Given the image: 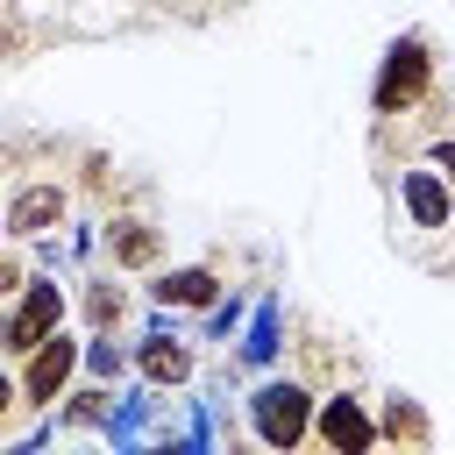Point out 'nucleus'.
I'll use <instances>...</instances> for the list:
<instances>
[{
    "instance_id": "10",
    "label": "nucleus",
    "mask_w": 455,
    "mask_h": 455,
    "mask_svg": "<svg viewBox=\"0 0 455 455\" xmlns=\"http://www.w3.org/2000/svg\"><path fill=\"white\" fill-rule=\"evenodd\" d=\"M149 299H156V306H171V313H206V306L220 299V270H206V263H178V270H156Z\"/></svg>"
},
{
    "instance_id": "14",
    "label": "nucleus",
    "mask_w": 455,
    "mask_h": 455,
    "mask_svg": "<svg viewBox=\"0 0 455 455\" xmlns=\"http://www.w3.org/2000/svg\"><path fill=\"white\" fill-rule=\"evenodd\" d=\"M107 405H114V391H107V384H85V391H71V405H64L57 427H100Z\"/></svg>"
},
{
    "instance_id": "9",
    "label": "nucleus",
    "mask_w": 455,
    "mask_h": 455,
    "mask_svg": "<svg viewBox=\"0 0 455 455\" xmlns=\"http://www.w3.org/2000/svg\"><path fill=\"white\" fill-rule=\"evenodd\" d=\"M277 355H284V299L263 291L256 313H249V327H242V341H235V363L242 370H270Z\"/></svg>"
},
{
    "instance_id": "5",
    "label": "nucleus",
    "mask_w": 455,
    "mask_h": 455,
    "mask_svg": "<svg viewBox=\"0 0 455 455\" xmlns=\"http://www.w3.org/2000/svg\"><path fill=\"white\" fill-rule=\"evenodd\" d=\"M128 370H135L142 384H156V391H178V384L199 377V355L178 341V327H149V334L128 348Z\"/></svg>"
},
{
    "instance_id": "4",
    "label": "nucleus",
    "mask_w": 455,
    "mask_h": 455,
    "mask_svg": "<svg viewBox=\"0 0 455 455\" xmlns=\"http://www.w3.org/2000/svg\"><path fill=\"white\" fill-rule=\"evenodd\" d=\"M398 213L412 235H448L455 228V178L434 164H398Z\"/></svg>"
},
{
    "instance_id": "7",
    "label": "nucleus",
    "mask_w": 455,
    "mask_h": 455,
    "mask_svg": "<svg viewBox=\"0 0 455 455\" xmlns=\"http://www.w3.org/2000/svg\"><path fill=\"white\" fill-rule=\"evenodd\" d=\"M313 441H327L334 455H370L377 448V419L363 412V398L334 391V398H313Z\"/></svg>"
},
{
    "instance_id": "17",
    "label": "nucleus",
    "mask_w": 455,
    "mask_h": 455,
    "mask_svg": "<svg viewBox=\"0 0 455 455\" xmlns=\"http://www.w3.org/2000/svg\"><path fill=\"white\" fill-rule=\"evenodd\" d=\"M434 171H448V178H455V135H441V142H434Z\"/></svg>"
},
{
    "instance_id": "16",
    "label": "nucleus",
    "mask_w": 455,
    "mask_h": 455,
    "mask_svg": "<svg viewBox=\"0 0 455 455\" xmlns=\"http://www.w3.org/2000/svg\"><path fill=\"white\" fill-rule=\"evenodd\" d=\"M85 313H92V327H114V320H121V284H114V277L92 284V291H85Z\"/></svg>"
},
{
    "instance_id": "8",
    "label": "nucleus",
    "mask_w": 455,
    "mask_h": 455,
    "mask_svg": "<svg viewBox=\"0 0 455 455\" xmlns=\"http://www.w3.org/2000/svg\"><path fill=\"white\" fill-rule=\"evenodd\" d=\"M64 213H71V192H64L57 178H28V185H14V199H7V235H14V242H36V235L64 228Z\"/></svg>"
},
{
    "instance_id": "11",
    "label": "nucleus",
    "mask_w": 455,
    "mask_h": 455,
    "mask_svg": "<svg viewBox=\"0 0 455 455\" xmlns=\"http://www.w3.org/2000/svg\"><path fill=\"white\" fill-rule=\"evenodd\" d=\"M107 256H114V270H149L156 263V228L149 220H114L107 228Z\"/></svg>"
},
{
    "instance_id": "2",
    "label": "nucleus",
    "mask_w": 455,
    "mask_h": 455,
    "mask_svg": "<svg viewBox=\"0 0 455 455\" xmlns=\"http://www.w3.org/2000/svg\"><path fill=\"white\" fill-rule=\"evenodd\" d=\"M242 405H249V434H256L263 448H277V455H291V448L313 434V391H306L299 377H263Z\"/></svg>"
},
{
    "instance_id": "13",
    "label": "nucleus",
    "mask_w": 455,
    "mask_h": 455,
    "mask_svg": "<svg viewBox=\"0 0 455 455\" xmlns=\"http://www.w3.org/2000/svg\"><path fill=\"white\" fill-rule=\"evenodd\" d=\"M78 363H85V370H92V377H100V384H114V377H121V370H128V348H121V341H114V334H107V327H92V341H85V348H78Z\"/></svg>"
},
{
    "instance_id": "19",
    "label": "nucleus",
    "mask_w": 455,
    "mask_h": 455,
    "mask_svg": "<svg viewBox=\"0 0 455 455\" xmlns=\"http://www.w3.org/2000/svg\"><path fill=\"white\" fill-rule=\"evenodd\" d=\"M0 291H21V270H14L7 256H0Z\"/></svg>"
},
{
    "instance_id": "1",
    "label": "nucleus",
    "mask_w": 455,
    "mask_h": 455,
    "mask_svg": "<svg viewBox=\"0 0 455 455\" xmlns=\"http://www.w3.org/2000/svg\"><path fill=\"white\" fill-rule=\"evenodd\" d=\"M427 92H434V43H427L419 28H405V36L384 43V64H377V85H370V114H377V121H398V114H412Z\"/></svg>"
},
{
    "instance_id": "15",
    "label": "nucleus",
    "mask_w": 455,
    "mask_h": 455,
    "mask_svg": "<svg viewBox=\"0 0 455 455\" xmlns=\"http://www.w3.org/2000/svg\"><path fill=\"white\" fill-rule=\"evenodd\" d=\"M242 306H249L242 291L213 299V306H206V341H235V327H242Z\"/></svg>"
},
{
    "instance_id": "3",
    "label": "nucleus",
    "mask_w": 455,
    "mask_h": 455,
    "mask_svg": "<svg viewBox=\"0 0 455 455\" xmlns=\"http://www.w3.org/2000/svg\"><path fill=\"white\" fill-rule=\"evenodd\" d=\"M64 284H50V277H21V299L0 313V348L7 355H28L43 334H57L64 327Z\"/></svg>"
},
{
    "instance_id": "18",
    "label": "nucleus",
    "mask_w": 455,
    "mask_h": 455,
    "mask_svg": "<svg viewBox=\"0 0 455 455\" xmlns=\"http://www.w3.org/2000/svg\"><path fill=\"white\" fill-rule=\"evenodd\" d=\"M14 405H21V384H14V377H7V370H0V419H7V412H14Z\"/></svg>"
},
{
    "instance_id": "6",
    "label": "nucleus",
    "mask_w": 455,
    "mask_h": 455,
    "mask_svg": "<svg viewBox=\"0 0 455 455\" xmlns=\"http://www.w3.org/2000/svg\"><path fill=\"white\" fill-rule=\"evenodd\" d=\"M71 370H78V341L57 327L28 348V370H21V405H57L71 391Z\"/></svg>"
},
{
    "instance_id": "12",
    "label": "nucleus",
    "mask_w": 455,
    "mask_h": 455,
    "mask_svg": "<svg viewBox=\"0 0 455 455\" xmlns=\"http://www.w3.org/2000/svg\"><path fill=\"white\" fill-rule=\"evenodd\" d=\"M427 412L405 398V391H391V405H384V419H377V441H412V448H427Z\"/></svg>"
}]
</instances>
